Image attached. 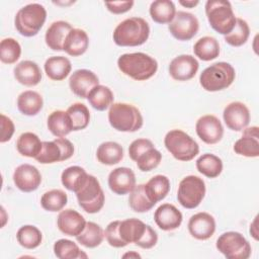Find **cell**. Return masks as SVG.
I'll list each match as a JSON object with an SVG mask.
<instances>
[{
	"label": "cell",
	"instance_id": "681fc988",
	"mask_svg": "<svg viewBox=\"0 0 259 259\" xmlns=\"http://www.w3.org/2000/svg\"><path fill=\"white\" fill-rule=\"evenodd\" d=\"M1 136H0V142L1 143H6L8 142L15 131V126L13 121L11 120L10 117L6 116L5 114H1Z\"/></svg>",
	"mask_w": 259,
	"mask_h": 259
},
{
	"label": "cell",
	"instance_id": "8d00e7d4",
	"mask_svg": "<svg viewBox=\"0 0 259 259\" xmlns=\"http://www.w3.org/2000/svg\"><path fill=\"white\" fill-rule=\"evenodd\" d=\"M195 165L197 171L208 178H215L223 171L222 159L210 153H205L199 156Z\"/></svg>",
	"mask_w": 259,
	"mask_h": 259
},
{
	"label": "cell",
	"instance_id": "d4e9b609",
	"mask_svg": "<svg viewBox=\"0 0 259 259\" xmlns=\"http://www.w3.org/2000/svg\"><path fill=\"white\" fill-rule=\"evenodd\" d=\"M148 225L139 219L132 218L124 221H120L118 232L119 236L124 243L138 244L146 233Z\"/></svg>",
	"mask_w": 259,
	"mask_h": 259
},
{
	"label": "cell",
	"instance_id": "f1b7e54d",
	"mask_svg": "<svg viewBox=\"0 0 259 259\" xmlns=\"http://www.w3.org/2000/svg\"><path fill=\"white\" fill-rule=\"evenodd\" d=\"M96 157L99 163L107 166H112L122 160L123 149L116 142H103L97 148Z\"/></svg>",
	"mask_w": 259,
	"mask_h": 259
},
{
	"label": "cell",
	"instance_id": "ac0fdd59",
	"mask_svg": "<svg viewBox=\"0 0 259 259\" xmlns=\"http://www.w3.org/2000/svg\"><path fill=\"white\" fill-rule=\"evenodd\" d=\"M97 85H99L97 75L87 69L76 70L69 78L71 91L81 98H87L90 91Z\"/></svg>",
	"mask_w": 259,
	"mask_h": 259
},
{
	"label": "cell",
	"instance_id": "60d3db41",
	"mask_svg": "<svg viewBox=\"0 0 259 259\" xmlns=\"http://www.w3.org/2000/svg\"><path fill=\"white\" fill-rule=\"evenodd\" d=\"M68 202V196L62 189H52L45 192L40 197V204L48 211H60Z\"/></svg>",
	"mask_w": 259,
	"mask_h": 259
},
{
	"label": "cell",
	"instance_id": "d6986e66",
	"mask_svg": "<svg viewBox=\"0 0 259 259\" xmlns=\"http://www.w3.org/2000/svg\"><path fill=\"white\" fill-rule=\"evenodd\" d=\"M189 234L197 240H207L215 232L214 218L208 212H197L188 221Z\"/></svg>",
	"mask_w": 259,
	"mask_h": 259
},
{
	"label": "cell",
	"instance_id": "74e56055",
	"mask_svg": "<svg viewBox=\"0 0 259 259\" xmlns=\"http://www.w3.org/2000/svg\"><path fill=\"white\" fill-rule=\"evenodd\" d=\"M113 93L111 89L105 85L95 86L87 96L90 105L99 111H103L110 107L113 102Z\"/></svg>",
	"mask_w": 259,
	"mask_h": 259
},
{
	"label": "cell",
	"instance_id": "836d02e7",
	"mask_svg": "<svg viewBox=\"0 0 259 259\" xmlns=\"http://www.w3.org/2000/svg\"><path fill=\"white\" fill-rule=\"evenodd\" d=\"M193 52L201 61H211L220 55V44L213 36H202L194 44Z\"/></svg>",
	"mask_w": 259,
	"mask_h": 259
},
{
	"label": "cell",
	"instance_id": "c3c4849f",
	"mask_svg": "<svg viewBox=\"0 0 259 259\" xmlns=\"http://www.w3.org/2000/svg\"><path fill=\"white\" fill-rule=\"evenodd\" d=\"M154 147V144L152 143V141L148 140V139H137L135 141L132 142V144L128 147V155L130 158L135 161L136 158L145 150H147L148 148Z\"/></svg>",
	"mask_w": 259,
	"mask_h": 259
},
{
	"label": "cell",
	"instance_id": "cb8c5ba5",
	"mask_svg": "<svg viewBox=\"0 0 259 259\" xmlns=\"http://www.w3.org/2000/svg\"><path fill=\"white\" fill-rule=\"evenodd\" d=\"M72 29V25L67 21L58 20L53 22L45 34L47 46L53 51H63L65 39Z\"/></svg>",
	"mask_w": 259,
	"mask_h": 259
},
{
	"label": "cell",
	"instance_id": "4dcf8cb0",
	"mask_svg": "<svg viewBox=\"0 0 259 259\" xmlns=\"http://www.w3.org/2000/svg\"><path fill=\"white\" fill-rule=\"evenodd\" d=\"M151 18L160 24L170 23L175 14L176 7L173 1L170 0H156L153 1L149 9Z\"/></svg>",
	"mask_w": 259,
	"mask_h": 259
},
{
	"label": "cell",
	"instance_id": "ffe728a7",
	"mask_svg": "<svg viewBox=\"0 0 259 259\" xmlns=\"http://www.w3.org/2000/svg\"><path fill=\"white\" fill-rule=\"evenodd\" d=\"M236 154L255 158L259 156V127L251 126L243 130L242 137L237 140L233 147Z\"/></svg>",
	"mask_w": 259,
	"mask_h": 259
},
{
	"label": "cell",
	"instance_id": "9a60e30c",
	"mask_svg": "<svg viewBox=\"0 0 259 259\" xmlns=\"http://www.w3.org/2000/svg\"><path fill=\"white\" fill-rule=\"evenodd\" d=\"M13 182L22 192H32L40 185L41 175L35 166L21 164L14 170Z\"/></svg>",
	"mask_w": 259,
	"mask_h": 259
},
{
	"label": "cell",
	"instance_id": "2e32d148",
	"mask_svg": "<svg viewBox=\"0 0 259 259\" xmlns=\"http://www.w3.org/2000/svg\"><path fill=\"white\" fill-rule=\"evenodd\" d=\"M199 64L191 55H180L175 57L169 65V74L176 81H188L197 73Z\"/></svg>",
	"mask_w": 259,
	"mask_h": 259
},
{
	"label": "cell",
	"instance_id": "11a10c76",
	"mask_svg": "<svg viewBox=\"0 0 259 259\" xmlns=\"http://www.w3.org/2000/svg\"><path fill=\"white\" fill-rule=\"evenodd\" d=\"M122 257H123V258H126V257H130V258H132V257H135V258H141V255H140L139 253H137V252L132 251V252H127V253L123 254V255H122Z\"/></svg>",
	"mask_w": 259,
	"mask_h": 259
},
{
	"label": "cell",
	"instance_id": "d590c367",
	"mask_svg": "<svg viewBox=\"0 0 259 259\" xmlns=\"http://www.w3.org/2000/svg\"><path fill=\"white\" fill-rule=\"evenodd\" d=\"M88 173L80 166H70L66 168L61 175V182L70 191L77 192L85 183Z\"/></svg>",
	"mask_w": 259,
	"mask_h": 259
},
{
	"label": "cell",
	"instance_id": "9c48e42d",
	"mask_svg": "<svg viewBox=\"0 0 259 259\" xmlns=\"http://www.w3.org/2000/svg\"><path fill=\"white\" fill-rule=\"evenodd\" d=\"M75 194L81 208L88 213H96L104 205V192L98 179L93 175H88L85 183Z\"/></svg>",
	"mask_w": 259,
	"mask_h": 259
},
{
	"label": "cell",
	"instance_id": "6da1fadb",
	"mask_svg": "<svg viewBox=\"0 0 259 259\" xmlns=\"http://www.w3.org/2000/svg\"><path fill=\"white\" fill-rule=\"evenodd\" d=\"M117 67L124 75L137 81L153 77L158 70L157 61L145 53L123 54L117 59Z\"/></svg>",
	"mask_w": 259,
	"mask_h": 259
},
{
	"label": "cell",
	"instance_id": "4fadbf2b",
	"mask_svg": "<svg viewBox=\"0 0 259 259\" xmlns=\"http://www.w3.org/2000/svg\"><path fill=\"white\" fill-rule=\"evenodd\" d=\"M195 131L198 138L207 145L219 143L224 136V126L221 120L212 114L200 116L195 123Z\"/></svg>",
	"mask_w": 259,
	"mask_h": 259
},
{
	"label": "cell",
	"instance_id": "816d5d0a",
	"mask_svg": "<svg viewBox=\"0 0 259 259\" xmlns=\"http://www.w3.org/2000/svg\"><path fill=\"white\" fill-rule=\"evenodd\" d=\"M158 242V235L156 231L148 225L146 233L144 234L141 241L137 244V246L143 248V249H151L153 248Z\"/></svg>",
	"mask_w": 259,
	"mask_h": 259
},
{
	"label": "cell",
	"instance_id": "7402d4cb",
	"mask_svg": "<svg viewBox=\"0 0 259 259\" xmlns=\"http://www.w3.org/2000/svg\"><path fill=\"white\" fill-rule=\"evenodd\" d=\"M182 220L181 211L171 203L161 204L154 212V221L163 231L176 230L180 227Z\"/></svg>",
	"mask_w": 259,
	"mask_h": 259
},
{
	"label": "cell",
	"instance_id": "4316f807",
	"mask_svg": "<svg viewBox=\"0 0 259 259\" xmlns=\"http://www.w3.org/2000/svg\"><path fill=\"white\" fill-rule=\"evenodd\" d=\"M45 72L47 76L54 81H62L70 74L72 70L71 62L63 56H53L46 60Z\"/></svg>",
	"mask_w": 259,
	"mask_h": 259
},
{
	"label": "cell",
	"instance_id": "bcb514c9",
	"mask_svg": "<svg viewBox=\"0 0 259 259\" xmlns=\"http://www.w3.org/2000/svg\"><path fill=\"white\" fill-rule=\"evenodd\" d=\"M162 160V154L155 148L151 147L142 152L135 160L138 168L143 172H149L157 168Z\"/></svg>",
	"mask_w": 259,
	"mask_h": 259
},
{
	"label": "cell",
	"instance_id": "d6a6232c",
	"mask_svg": "<svg viewBox=\"0 0 259 259\" xmlns=\"http://www.w3.org/2000/svg\"><path fill=\"white\" fill-rule=\"evenodd\" d=\"M41 148L42 142L37 135L31 132L21 134L16 141V149L18 153L28 158H35L40 153Z\"/></svg>",
	"mask_w": 259,
	"mask_h": 259
},
{
	"label": "cell",
	"instance_id": "f546056e",
	"mask_svg": "<svg viewBox=\"0 0 259 259\" xmlns=\"http://www.w3.org/2000/svg\"><path fill=\"white\" fill-rule=\"evenodd\" d=\"M49 131L57 138H64L72 131V123L67 111L55 110L49 116L47 120Z\"/></svg>",
	"mask_w": 259,
	"mask_h": 259
},
{
	"label": "cell",
	"instance_id": "44dd1931",
	"mask_svg": "<svg viewBox=\"0 0 259 259\" xmlns=\"http://www.w3.org/2000/svg\"><path fill=\"white\" fill-rule=\"evenodd\" d=\"M86 223L84 217L72 208L61 210L57 219L59 230L63 234L71 237L78 236L84 230Z\"/></svg>",
	"mask_w": 259,
	"mask_h": 259
},
{
	"label": "cell",
	"instance_id": "7dc6e473",
	"mask_svg": "<svg viewBox=\"0 0 259 259\" xmlns=\"http://www.w3.org/2000/svg\"><path fill=\"white\" fill-rule=\"evenodd\" d=\"M119 224H120V221H113L107 225L104 231V237L107 243L114 248H122L126 246V243H124L119 236V232H118Z\"/></svg>",
	"mask_w": 259,
	"mask_h": 259
},
{
	"label": "cell",
	"instance_id": "f35d334b",
	"mask_svg": "<svg viewBox=\"0 0 259 259\" xmlns=\"http://www.w3.org/2000/svg\"><path fill=\"white\" fill-rule=\"evenodd\" d=\"M16 239L19 245L23 248L35 249L42 241V234L35 226L24 225L18 229Z\"/></svg>",
	"mask_w": 259,
	"mask_h": 259
},
{
	"label": "cell",
	"instance_id": "7a4b0ae2",
	"mask_svg": "<svg viewBox=\"0 0 259 259\" xmlns=\"http://www.w3.org/2000/svg\"><path fill=\"white\" fill-rule=\"evenodd\" d=\"M150 35L149 23L142 17H130L117 24L112 37L119 47H138L145 44Z\"/></svg>",
	"mask_w": 259,
	"mask_h": 259
},
{
	"label": "cell",
	"instance_id": "277c9868",
	"mask_svg": "<svg viewBox=\"0 0 259 259\" xmlns=\"http://www.w3.org/2000/svg\"><path fill=\"white\" fill-rule=\"evenodd\" d=\"M47 19V10L39 3H30L20 8L14 18L16 30L23 36L30 37L38 33Z\"/></svg>",
	"mask_w": 259,
	"mask_h": 259
},
{
	"label": "cell",
	"instance_id": "8fae6325",
	"mask_svg": "<svg viewBox=\"0 0 259 259\" xmlns=\"http://www.w3.org/2000/svg\"><path fill=\"white\" fill-rule=\"evenodd\" d=\"M74 154L73 144L66 138L42 142L40 153L34 158L40 164H53L70 159Z\"/></svg>",
	"mask_w": 259,
	"mask_h": 259
},
{
	"label": "cell",
	"instance_id": "7c38bea8",
	"mask_svg": "<svg viewBox=\"0 0 259 259\" xmlns=\"http://www.w3.org/2000/svg\"><path fill=\"white\" fill-rule=\"evenodd\" d=\"M199 22L197 17L186 11H177L173 20L169 23L170 33L178 40H189L197 33Z\"/></svg>",
	"mask_w": 259,
	"mask_h": 259
},
{
	"label": "cell",
	"instance_id": "30bf717a",
	"mask_svg": "<svg viewBox=\"0 0 259 259\" xmlns=\"http://www.w3.org/2000/svg\"><path fill=\"white\" fill-rule=\"evenodd\" d=\"M205 190V183L202 178L188 175L179 182L177 200L185 208H195L204 198Z\"/></svg>",
	"mask_w": 259,
	"mask_h": 259
},
{
	"label": "cell",
	"instance_id": "52a82bcc",
	"mask_svg": "<svg viewBox=\"0 0 259 259\" xmlns=\"http://www.w3.org/2000/svg\"><path fill=\"white\" fill-rule=\"evenodd\" d=\"M164 145L176 160L183 162L191 161L199 153L198 144L181 130L169 131L164 138Z\"/></svg>",
	"mask_w": 259,
	"mask_h": 259
},
{
	"label": "cell",
	"instance_id": "1f68e13d",
	"mask_svg": "<svg viewBox=\"0 0 259 259\" xmlns=\"http://www.w3.org/2000/svg\"><path fill=\"white\" fill-rule=\"evenodd\" d=\"M145 190L151 201L157 203L164 199L170 191V180L165 175H155L146 184Z\"/></svg>",
	"mask_w": 259,
	"mask_h": 259
},
{
	"label": "cell",
	"instance_id": "f5cc1de1",
	"mask_svg": "<svg viewBox=\"0 0 259 259\" xmlns=\"http://www.w3.org/2000/svg\"><path fill=\"white\" fill-rule=\"evenodd\" d=\"M257 220H258V215L255 217L254 221L251 223L250 225V234L252 235V237L257 241L258 240V230H257Z\"/></svg>",
	"mask_w": 259,
	"mask_h": 259
},
{
	"label": "cell",
	"instance_id": "e575fe53",
	"mask_svg": "<svg viewBox=\"0 0 259 259\" xmlns=\"http://www.w3.org/2000/svg\"><path fill=\"white\" fill-rule=\"evenodd\" d=\"M103 239L104 231L94 222H87L84 230L76 236L77 242L86 248H96L102 243Z\"/></svg>",
	"mask_w": 259,
	"mask_h": 259
},
{
	"label": "cell",
	"instance_id": "484cf974",
	"mask_svg": "<svg viewBox=\"0 0 259 259\" xmlns=\"http://www.w3.org/2000/svg\"><path fill=\"white\" fill-rule=\"evenodd\" d=\"M89 46V37L85 30L81 28H73L67 35L63 51L72 57L83 55Z\"/></svg>",
	"mask_w": 259,
	"mask_h": 259
},
{
	"label": "cell",
	"instance_id": "b9f144b4",
	"mask_svg": "<svg viewBox=\"0 0 259 259\" xmlns=\"http://www.w3.org/2000/svg\"><path fill=\"white\" fill-rule=\"evenodd\" d=\"M67 113L70 117L73 131H81L87 127L90 121V112L84 103L76 102L68 107Z\"/></svg>",
	"mask_w": 259,
	"mask_h": 259
},
{
	"label": "cell",
	"instance_id": "83f0119b",
	"mask_svg": "<svg viewBox=\"0 0 259 259\" xmlns=\"http://www.w3.org/2000/svg\"><path fill=\"white\" fill-rule=\"evenodd\" d=\"M42 106L44 99L36 91L26 90L21 92L17 97V108L24 115H36L41 110Z\"/></svg>",
	"mask_w": 259,
	"mask_h": 259
},
{
	"label": "cell",
	"instance_id": "f907efd6",
	"mask_svg": "<svg viewBox=\"0 0 259 259\" xmlns=\"http://www.w3.org/2000/svg\"><path fill=\"white\" fill-rule=\"evenodd\" d=\"M107 10L113 14H122L132 9L135 2L133 0L128 1H114L104 3Z\"/></svg>",
	"mask_w": 259,
	"mask_h": 259
},
{
	"label": "cell",
	"instance_id": "5b68a950",
	"mask_svg": "<svg viewBox=\"0 0 259 259\" xmlns=\"http://www.w3.org/2000/svg\"><path fill=\"white\" fill-rule=\"evenodd\" d=\"M236 78L234 67L227 62H218L205 68L200 76L201 87L208 92H215L227 89Z\"/></svg>",
	"mask_w": 259,
	"mask_h": 259
},
{
	"label": "cell",
	"instance_id": "ee69618b",
	"mask_svg": "<svg viewBox=\"0 0 259 259\" xmlns=\"http://www.w3.org/2000/svg\"><path fill=\"white\" fill-rule=\"evenodd\" d=\"M250 35V27L246 20L236 18V23L233 30L225 35V41L232 47H241L246 44Z\"/></svg>",
	"mask_w": 259,
	"mask_h": 259
},
{
	"label": "cell",
	"instance_id": "5bb4252c",
	"mask_svg": "<svg viewBox=\"0 0 259 259\" xmlns=\"http://www.w3.org/2000/svg\"><path fill=\"white\" fill-rule=\"evenodd\" d=\"M223 117L226 125L230 130L241 132L247 127L250 122V111L243 102L234 101L225 107Z\"/></svg>",
	"mask_w": 259,
	"mask_h": 259
},
{
	"label": "cell",
	"instance_id": "e0dca14e",
	"mask_svg": "<svg viewBox=\"0 0 259 259\" xmlns=\"http://www.w3.org/2000/svg\"><path fill=\"white\" fill-rule=\"evenodd\" d=\"M108 186L117 195H124L133 191L136 187V175L127 167H117L108 175Z\"/></svg>",
	"mask_w": 259,
	"mask_h": 259
},
{
	"label": "cell",
	"instance_id": "3957f363",
	"mask_svg": "<svg viewBox=\"0 0 259 259\" xmlns=\"http://www.w3.org/2000/svg\"><path fill=\"white\" fill-rule=\"evenodd\" d=\"M108 121L114 130L123 133L137 132L144 123L143 115L138 107L124 102H116L110 105Z\"/></svg>",
	"mask_w": 259,
	"mask_h": 259
},
{
	"label": "cell",
	"instance_id": "ba28073f",
	"mask_svg": "<svg viewBox=\"0 0 259 259\" xmlns=\"http://www.w3.org/2000/svg\"><path fill=\"white\" fill-rule=\"evenodd\" d=\"M215 247L228 259H248L251 255V245L239 232L223 233L217 240Z\"/></svg>",
	"mask_w": 259,
	"mask_h": 259
},
{
	"label": "cell",
	"instance_id": "db71d44e",
	"mask_svg": "<svg viewBox=\"0 0 259 259\" xmlns=\"http://www.w3.org/2000/svg\"><path fill=\"white\" fill-rule=\"evenodd\" d=\"M198 3H199L198 0H186V1L180 0V1H179V4H181L182 6L187 7V8H193V7H195Z\"/></svg>",
	"mask_w": 259,
	"mask_h": 259
},
{
	"label": "cell",
	"instance_id": "f6af8a7d",
	"mask_svg": "<svg viewBox=\"0 0 259 259\" xmlns=\"http://www.w3.org/2000/svg\"><path fill=\"white\" fill-rule=\"evenodd\" d=\"M21 55V47L19 42L12 38H3L0 42V60L4 64H14Z\"/></svg>",
	"mask_w": 259,
	"mask_h": 259
},
{
	"label": "cell",
	"instance_id": "603a6c76",
	"mask_svg": "<svg viewBox=\"0 0 259 259\" xmlns=\"http://www.w3.org/2000/svg\"><path fill=\"white\" fill-rule=\"evenodd\" d=\"M13 73L16 81L24 86H35L41 80V71L38 65L30 60H24L19 62L14 67Z\"/></svg>",
	"mask_w": 259,
	"mask_h": 259
},
{
	"label": "cell",
	"instance_id": "8992f818",
	"mask_svg": "<svg viewBox=\"0 0 259 259\" xmlns=\"http://www.w3.org/2000/svg\"><path fill=\"white\" fill-rule=\"evenodd\" d=\"M205 14L208 23L218 33L229 34L236 23L232 4L227 0H208L205 3Z\"/></svg>",
	"mask_w": 259,
	"mask_h": 259
},
{
	"label": "cell",
	"instance_id": "7bdbcfd3",
	"mask_svg": "<svg viewBox=\"0 0 259 259\" xmlns=\"http://www.w3.org/2000/svg\"><path fill=\"white\" fill-rule=\"evenodd\" d=\"M54 253L60 259H79L87 258L76 243L68 239H60L54 244Z\"/></svg>",
	"mask_w": 259,
	"mask_h": 259
},
{
	"label": "cell",
	"instance_id": "ab89813d",
	"mask_svg": "<svg viewBox=\"0 0 259 259\" xmlns=\"http://www.w3.org/2000/svg\"><path fill=\"white\" fill-rule=\"evenodd\" d=\"M128 204L136 212H147L154 207L156 203L151 201L145 190V184L136 185L132 192H130Z\"/></svg>",
	"mask_w": 259,
	"mask_h": 259
}]
</instances>
